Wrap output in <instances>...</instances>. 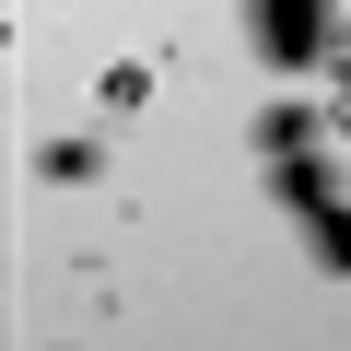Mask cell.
Wrapping results in <instances>:
<instances>
[{
  "label": "cell",
  "mask_w": 351,
  "mask_h": 351,
  "mask_svg": "<svg viewBox=\"0 0 351 351\" xmlns=\"http://www.w3.org/2000/svg\"><path fill=\"white\" fill-rule=\"evenodd\" d=\"M47 176H59V188H82V176H106V152H94V141H59V152H47Z\"/></svg>",
  "instance_id": "obj_2"
},
{
  "label": "cell",
  "mask_w": 351,
  "mask_h": 351,
  "mask_svg": "<svg viewBox=\"0 0 351 351\" xmlns=\"http://www.w3.org/2000/svg\"><path fill=\"white\" fill-rule=\"evenodd\" d=\"M328 269H351V223H328Z\"/></svg>",
  "instance_id": "obj_3"
},
{
  "label": "cell",
  "mask_w": 351,
  "mask_h": 351,
  "mask_svg": "<svg viewBox=\"0 0 351 351\" xmlns=\"http://www.w3.org/2000/svg\"><path fill=\"white\" fill-rule=\"evenodd\" d=\"M258 36H269L281 59H304V47H316V0H258Z\"/></svg>",
  "instance_id": "obj_1"
}]
</instances>
